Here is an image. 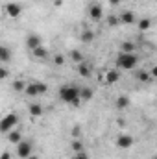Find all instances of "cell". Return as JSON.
<instances>
[{"mask_svg":"<svg viewBox=\"0 0 157 159\" xmlns=\"http://www.w3.org/2000/svg\"><path fill=\"white\" fill-rule=\"evenodd\" d=\"M81 89L78 85H65L59 89V98L67 104H72V106H78L79 100H81Z\"/></svg>","mask_w":157,"mask_h":159,"instance_id":"obj_1","label":"cell"},{"mask_svg":"<svg viewBox=\"0 0 157 159\" xmlns=\"http://www.w3.org/2000/svg\"><path fill=\"white\" fill-rule=\"evenodd\" d=\"M139 63V57L135 54H126V52H120L117 56V67L122 70H133Z\"/></svg>","mask_w":157,"mask_h":159,"instance_id":"obj_2","label":"cell"},{"mask_svg":"<svg viewBox=\"0 0 157 159\" xmlns=\"http://www.w3.org/2000/svg\"><path fill=\"white\" fill-rule=\"evenodd\" d=\"M46 91H48V87H46L44 83H39V81L28 83L26 89H24V93H26L28 96H41V94H44Z\"/></svg>","mask_w":157,"mask_h":159,"instance_id":"obj_3","label":"cell"},{"mask_svg":"<svg viewBox=\"0 0 157 159\" xmlns=\"http://www.w3.org/2000/svg\"><path fill=\"white\" fill-rule=\"evenodd\" d=\"M87 15H89L91 20L98 22V20H102V17H104V7H102L98 2H92V4H89V7H87Z\"/></svg>","mask_w":157,"mask_h":159,"instance_id":"obj_4","label":"cell"},{"mask_svg":"<svg viewBox=\"0 0 157 159\" xmlns=\"http://www.w3.org/2000/svg\"><path fill=\"white\" fill-rule=\"evenodd\" d=\"M15 124H19V117H17L15 113L6 115V117L2 119V122H0V129H2V133H9V129H13Z\"/></svg>","mask_w":157,"mask_h":159,"instance_id":"obj_5","label":"cell"},{"mask_svg":"<svg viewBox=\"0 0 157 159\" xmlns=\"http://www.w3.org/2000/svg\"><path fill=\"white\" fill-rule=\"evenodd\" d=\"M32 154H34V144L30 141H20L17 144V156L20 159H28Z\"/></svg>","mask_w":157,"mask_h":159,"instance_id":"obj_6","label":"cell"},{"mask_svg":"<svg viewBox=\"0 0 157 159\" xmlns=\"http://www.w3.org/2000/svg\"><path fill=\"white\" fill-rule=\"evenodd\" d=\"M133 137L131 135H118L117 137V146L118 148H122V150H128V148H131L133 146Z\"/></svg>","mask_w":157,"mask_h":159,"instance_id":"obj_7","label":"cell"},{"mask_svg":"<svg viewBox=\"0 0 157 159\" xmlns=\"http://www.w3.org/2000/svg\"><path fill=\"white\" fill-rule=\"evenodd\" d=\"M78 74L81 76V78H89V76H92V63H89V61L79 63L78 65Z\"/></svg>","mask_w":157,"mask_h":159,"instance_id":"obj_8","label":"cell"},{"mask_svg":"<svg viewBox=\"0 0 157 159\" xmlns=\"http://www.w3.org/2000/svg\"><path fill=\"white\" fill-rule=\"evenodd\" d=\"M20 13H22V6H20V4H7V6H6V15H7V17L17 19Z\"/></svg>","mask_w":157,"mask_h":159,"instance_id":"obj_9","label":"cell"},{"mask_svg":"<svg viewBox=\"0 0 157 159\" xmlns=\"http://www.w3.org/2000/svg\"><path fill=\"white\" fill-rule=\"evenodd\" d=\"M26 46H28L30 50H35V48L43 46V43H41V37L37 35V34H30V35L26 37Z\"/></svg>","mask_w":157,"mask_h":159,"instance_id":"obj_10","label":"cell"},{"mask_svg":"<svg viewBox=\"0 0 157 159\" xmlns=\"http://www.w3.org/2000/svg\"><path fill=\"white\" fill-rule=\"evenodd\" d=\"M118 17H120V24H133V22H137V17H135L133 11H124Z\"/></svg>","mask_w":157,"mask_h":159,"instance_id":"obj_11","label":"cell"},{"mask_svg":"<svg viewBox=\"0 0 157 159\" xmlns=\"http://www.w3.org/2000/svg\"><path fill=\"white\" fill-rule=\"evenodd\" d=\"M32 54H34L35 59H46V57H48V48H46V46H39V48L32 50Z\"/></svg>","mask_w":157,"mask_h":159,"instance_id":"obj_12","label":"cell"},{"mask_svg":"<svg viewBox=\"0 0 157 159\" xmlns=\"http://www.w3.org/2000/svg\"><path fill=\"white\" fill-rule=\"evenodd\" d=\"M118 80H120V72L118 70H107V74H105V81L109 83V85H113V83H117Z\"/></svg>","mask_w":157,"mask_h":159,"instance_id":"obj_13","label":"cell"},{"mask_svg":"<svg viewBox=\"0 0 157 159\" xmlns=\"http://www.w3.org/2000/svg\"><path fill=\"white\" fill-rule=\"evenodd\" d=\"M7 141H9L11 144H19V143L22 141V135H20V131H17V129L9 131V133H7Z\"/></svg>","mask_w":157,"mask_h":159,"instance_id":"obj_14","label":"cell"},{"mask_svg":"<svg viewBox=\"0 0 157 159\" xmlns=\"http://www.w3.org/2000/svg\"><path fill=\"white\" fill-rule=\"evenodd\" d=\"M137 46H135V43L133 41H124L122 44H120V50L122 52H126V54H133V50H135Z\"/></svg>","mask_w":157,"mask_h":159,"instance_id":"obj_15","label":"cell"},{"mask_svg":"<svg viewBox=\"0 0 157 159\" xmlns=\"http://www.w3.org/2000/svg\"><path fill=\"white\" fill-rule=\"evenodd\" d=\"M9 57H11V54H9V48L7 46H0V63H7L9 61Z\"/></svg>","mask_w":157,"mask_h":159,"instance_id":"obj_16","label":"cell"},{"mask_svg":"<svg viewBox=\"0 0 157 159\" xmlns=\"http://www.w3.org/2000/svg\"><path fill=\"white\" fill-rule=\"evenodd\" d=\"M115 106H117V109H126L129 106V98L128 96H118L115 100Z\"/></svg>","mask_w":157,"mask_h":159,"instance_id":"obj_17","label":"cell"},{"mask_svg":"<svg viewBox=\"0 0 157 159\" xmlns=\"http://www.w3.org/2000/svg\"><path fill=\"white\" fill-rule=\"evenodd\" d=\"M28 109H30V115L32 117H41L43 115V106L41 104H30Z\"/></svg>","mask_w":157,"mask_h":159,"instance_id":"obj_18","label":"cell"},{"mask_svg":"<svg viewBox=\"0 0 157 159\" xmlns=\"http://www.w3.org/2000/svg\"><path fill=\"white\" fill-rule=\"evenodd\" d=\"M137 80L142 81V83H148V81H152L154 78H152V74H150L148 70H141V72L137 74Z\"/></svg>","mask_w":157,"mask_h":159,"instance_id":"obj_19","label":"cell"},{"mask_svg":"<svg viewBox=\"0 0 157 159\" xmlns=\"http://www.w3.org/2000/svg\"><path fill=\"white\" fill-rule=\"evenodd\" d=\"M152 28V20L150 19H141L139 20V30L141 32H146V30H150Z\"/></svg>","mask_w":157,"mask_h":159,"instance_id":"obj_20","label":"cell"},{"mask_svg":"<svg viewBox=\"0 0 157 159\" xmlns=\"http://www.w3.org/2000/svg\"><path fill=\"white\" fill-rule=\"evenodd\" d=\"M70 59H72L76 65L83 63V56H81V52H78V50H72V52H70Z\"/></svg>","mask_w":157,"mask_h":159,"instance_id":"obj_21","label":"cell"},{"mask_svg":"<svg viewBox=\"0 0 157 159\" xmlns=\"http://www.w3.org/2000/svg\"><path fill=\"white\" fill-rule=\"evenodd\" d=\"M92 39H94V34H92L91 30H83V32H81V41H83V43H91Z\"/></svg>","mask_w":157,"mask_h":159,"instance_id":"obj_22","label":"cell"},{"mask_svg":"<svg viewBox=\"0 0 157 159\" xmlns=\"http://www.w3.org/2000/svg\"><path fill=\"white\" fill-rule=\"evenodd\" d=\"M79 96H81V100H91V98H92V89H89V87H83Z\"/></svg>","mask_w":157,"mask_h":159,"instance_id":"obj_23","label":"cell"},{"mask_svg":"<svg viewBox=\"0 0 157 159\" xmlns=\"http://www.w3.org/2000/svg\"><path fill=\"white\" fill-rule=\"evenodd\" d=\"M107 24H109V26H118V24H120V17L109 15V17H107Z\"/></svg>","mask_w":157,"mask_h":159,"instance_id":"obj_24","label":"cell"},{"mask_svg":"<svg viewBox=\"0 0 157 159\" xmlns=\"http://www.w3.org/2000/svg\"><path fill=\"white\" fill-rule=\"evenodd\" d=\"M70 146H72V150H74V152H83V144H81V141H79V139H74Z\"/></svg>","mask_w":157,"mask_h":159,"instance_id":"obj_25","label":"cell"},{"mask_svg":"<svg viewBox=\"0 0 157 159\" xmlns=\"http://www.w3.org/2000/svg\"><path fill=\"white\" fill-rule=\"evenodd\" d=\"M54 65H57V67L65 65V57H63L61 54H56V56H54Z\"/></svg>","mask_w":157,"mask_h":159,"instance_id":"obj_26","label":"cell"},{"mask_svg":"<svg viewBox=\"0 0 157 159\" xmlns=\"http://www.w3.org/2000/svg\"><path fill=\"white\" fill-rule=\"evenodd\" d=\"M13 89H15V91H24V89H26V85H24V81L17 80V81L13 83Z\"/></svg>","mask_w":157,"mask_h":159,"instance_id":"obj_27","label":"cell"},{"mask_svg":"<svg viewBox=\"0 0 157 159\" xmlns=\"http://www.w3.org/2000/svg\"><path fill=\"white\" fill-rule=\"evenodd\" d=\"M72 159H89V156L85 152H74L72 154Z\"/></svg>","mask_w":157,"mask_h":159,"instance_id":"obj_28","label":"cell"},{"mask_svg":"<svg viewBox=\"0 0 157 159\" xmlns=\"http://www.w3.org/2000/svg\"><path fill=\"white\" fill-rule=\"evenodd\" d=\"M0 78H2V80L7 78V69H6V67H2V69H0Z\"/></svg>","mask_w":157,"mask_h":159,"instance_id":"obj_29","label":"cell"},{"mask_svg":"<svg viewBox=\"0 0 157 159\" xmlns=\"http://www.w3.org/2000/svg\"><path fill=\"white\" fill-rule=\"evenodd\" d=\"M72 137L74 139H79V128L76 126V128H72Z\"/></svg>","mask_w":157,"mask_h":159,"instance_id":"obj_30","label":"cell"},{"mask_svg":"<svg viewBox=\"0 0 157 159\" xmlns=\"http://www.w3.org/2000/svg\"><path fill=\"white\" fill-rule=\"evenodd\" d=\"M150 74H152V78H157V65H155V67H152Z\"/></svg>","mask_w":157,"mask_h":159,"instance_id":"obj_31","label":"cell"},{"mask_svg":"<svg viewBox=\"0 0 157 159\" xmlns=\"http://www.w3.org/2000/svg\"><path fill=\"white\" fill-rule=\"evenodd\" d=\"M0 159H11V154H9V152H4V154H2V157Z\"/></svg>","mask_w":157,"mask_h":159,"instance_id":"obj_32","label":"cell"},{"mask_svg":"<svg viewBox=\"0 0 157 159\" xmlns=\"http://www.w3.org/2000/svg\"><path fill=\"white\" fill-rule=\"evenodd\" d=\"M120 2H122V0H109V4H111V6H118Z\"/></svg>","mask_w":157,"mask_h":159,"instance_id":"obj_33","label":"cell"},{"mask_svg":"<svg viewBox=\"0 0 157 159\" xmlns=\"http://www.w3.org/2000/svg\"><path fill=\"white\" fill-rule=\"evenodd\" d=\"M28 159H39V157H37V156H34V154H32V156H30V157H28Z\"/></svg>","mask_w":157,"mask_h":159,"instance_id":"obj_34","label":"cell"},{"mask_svg":"<svg viewBox=\"0 0 157 159\" xmlns=\"http://www.w3.org/2000/svg\"><path fill=\"white\" fill-rule=\"evenodd\" d=\"M154 159H157V156H155V157H154Z\"/></svg>","mask_w":157,"mask_h":159,"instance_id":"obj_35","label":"cell"}]
</instances>
